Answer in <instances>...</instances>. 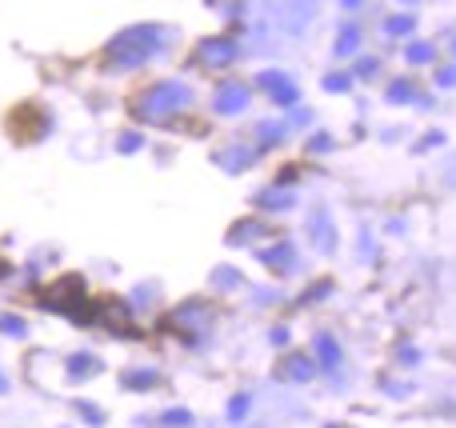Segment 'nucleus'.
Wrapping results in <instances>:
<instances>
[{"instance_id": "obj_1", "label": "nucleus", "mask_w": 456, "mask_h": 428, "mask_svg": "<svg viewBox=\"0 0 456 428\" xmlns=\"http://www.w3.org/2000/svg\"><path fill=\"white\" fill-rule=\"evenodd\" d=\"M309 372H312L309 360H288V365L280 368V377H288V381H309Z\"/></svg>"}, {"instance_id": "obj_2", "label": "nucleus", "mask_w": 456, "mask_h": 428, "mask_svg": "<svg viewBox=\"0 0 456 428\" xmlns=\"http://www.w3.org/2000/svg\"><path fill=\"white\" fill-rule=\"evenodd\" d=\"M0 393H4V381H0Z\"/></svg>"}]
</instances>
